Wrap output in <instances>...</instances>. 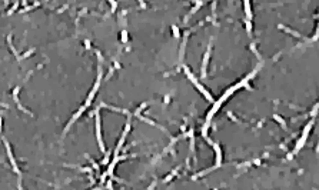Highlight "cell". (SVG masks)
<instances>
[{"label":"cell","mask_w":319,"mask_h":190,"mask_svg":"<svg viewBox=\"0 0 319 190\" xmlns=\"http://www.w3.org/2000/svg\"><path fill=\"white\" fill-rule=\"evenodd\" d=\"M312 126H313V120L312 122H309V123H308L306 126H305V129H303V133H302V134H309V131L312 130Z\"/></svg>","instance_id":"e0dca14e"},{"label":"cell","mask_w":319,"mask_h":190,"mask_svg":"<svg viewBox=\"0 0 319 190\" xmlns=\"http://www.w3.org/2000/svg\"><path fill=\"white\" fill-rule=\"evenodd\" d=\"M44 2H49V0H44Z\"/></svg>","instance_id":"e575fe53"},{"label":"cell","mask_w":319,"mask_h":190,"mask_svg":"<svg viewBox=\"0 0 319 190\" xmlns=\"http://www.w3.org/2000/svg\"><path fill=\"white\" fill-rule=\"evenodd\" d=\"M40 6V2H36V3H33V5H30V6H24L20 12H23V13H27V12H30V10H33V9H36V7H39Z\"/></svg>","instance_id":"5bb4252c"},{"label":"cell","mask_w":319,"mask_h":190,"mask_svg":"<svg viewBox=\"0 0 319 190\" xmlns=\"http://www.w3.org/2000/svg\"><path fill=\"white\" fill-rule=\"evenodd\" d=\"M127 40H129L127 32H126V30H123V32H122V42H123V43H127Z\"/></svg>","instance_id":"44dd1931"},{"label":"cell","mask_w":319,"mask_h":190,"mask_svg":"<svg viewBox=\"0 0 319 190\" xmlns=\"http://www.w3.org/2000/svg\"><path fill=\"white\" fill-rule=\"evenodd\" d=\"M113 71H115V67H113V69H110V70H109V73H107V76H106V77H105V80H109V79L112 77Z\"/></svg>","instance_id":"484cf974"},{"label":"cell","mask_w":319,"mask_h":190,"mask_svg":"<svg viewBox=\"0 0 319 190\" xmlns=\"http://www.w3.org/2000/svg\"><path fill=\"white\" fill-rule=\"evenodd\" d=\"M106 187L107 189H113V186H112V180H109V182H106Z\"/></svg>","instance_id":"83f0119b"},{"label":"cell","mask_w":319,"mask_h":190,"mask_svg":"<svg viewBox=\"0 0 319 190\" xmlns=\"http://www.w3.org/2000/svg\"><path fill=\"white\" fill-rule=\"evenodd\" d=\"M36 52V49H29V50H27V52H24L23 54H20V56H19V62H20V60H23V59H27V57H29V56H32V54L35 53Z\"/></svg>","instance_id":"9a60e30c"},{"label":"cell","mask_w":319,"mask_h":190,"mask_svg":"<svg viewBox=\"0 0 319 190\" xmlns=\"http://www.w3.org/2000/svg\"><path fill=\"white\" fill-rule=\"evenodd\" d=\"M245 23H246V32H248L249 35H250V33H252V22H250V20L248 19Z\"/></svg>","instance_id":"ffe728a7"},{"label":"cell","mask_w":319,"mask_h":190,"mask_svg":"<svg viewBox=\"0 0 319 190\" xmlns=\"http://www.w3.org/2000/svg\"><path fill=\"white\" fill-rule=\"evenodd\" d=\"M86 109H87V107H86V106H84V104H83V106L80 107V109H79V110H77V112L75 113V114H73V117H72V119L69 120V123L66 125V127H65V131H63V134H66V133H67V130H69V129H70L72 126H73V123H75V122H76V120L79 119L80 116H82V114H83V112H84Z\"/></svg>","instance_id":"5b68a950"},{"label":"cell","mask_w":319,"mask_h":190,"mask_svg":"<svg viewBox=\"0 0 319 190\" xmlns=\"http://www.w3.org/2000/svg\"><path fill=\"white\" fill-rule=\"evenodd\" d=\"M306 139H308V136H306V134H302V136H301V139H299V142L296 143L295 150L292 152V155L295 156L296 153H299V150H301V149L303 147V144H305V142H306Z\"/></svg>","instance_id":"9c48e42d"},{"label":"cell","mask_w":319,"mask_h":190,"mask_svg":"<svg viewBox=\"0 0 319 190\" xmlns=\"http://www.w3.org/2000/svg\"><path fill=\"white\" fill-rule=\"evenodd\" d=\"M245 2V12H246V16L248 19H252V12H250V2L249 0H243Z\"/></svg>","instance_id":"2e32d148"},{"label":"cell","mask_w":319,"mask_h":190,"mask_svg":"<svg viewBox=\"0 0 319 190\" xmlns=\"http://www.w3.org/2000/svg\"><path fill=\"white\" fill-rule=\"evenodd\" d=\"M202 5H203V2H202V0H198V3H196V6L193 7V9H192V10H190V12H189V14H188V16L185 17V22H188V20H189V17H190V16H192V14H195V13L198 12L199 9H201V6H202Z\"/></svg>","instance_id":"8fae6325"},{"label":"cell","mask_w":319,"mask_h":190,"mask_svg":"<svg viewBox=\"0 0 319 190\" xmlns=\"http://www.w3.org/2000/svg\"><path fill=\"white\" fill-rule=\"evenodd\" d=\"M250 50H252V52H253V53L256 54V56H258V57H259V59H260V54H259V52L256 50V47H255V44H250Z\"/></svg>","instance_id":"d4e9b609"},{"label":"cell","mask_w":319,"mask_h":190,"mask_svg":"<svg viewBox=\"0 0 319 190\" xmlns=\"http://www.w3.org/2000/svg\"><path fill=\"white\" fill-rule=\"evenodd\" d=\"M292 157H293V155L290 153V155H288V157H286V159H288V160H292Z\"/></svg>","instance_id":"4dcf8cb0"},{"label":"cell","mask_w":319,"mask_h":190,"mask_svg":"<svg viewBox=\"0 0 319 190\" xmlns=\"http://www.w3.org/2000/svg\"><path fill=\"white\" fill-rule=\"evenodd\" d=\"M129 130H130V122H129V120H127V123H126V126H124V130H123V133H122V136H120V139H119L118 146H116V149H115V156H118V155H119V152H120V149H122V146H123L124 139H126V136H127V133H129Z\"/></svg>","instance_id":"277c9868"},{"label":"cell","mask_w":319,"mask_h":190,"mask_svg":"<svg viewBox=\"0 0 319 190\" xmlns=\"http://www.w3.org/2000/svg\"><path fill=\"white\" fill-rule=\"evenodd\" d=\"M100 164H102V166H105V164H109V153H107L106 157H105V159L100 161Z\"/></svg>","instance_id":"cb8c5ba5"},{"label":"cell","mask_w":319,"mask_h":190,"mask_svg":"<svg viewBox=\"0 0 319 190\" xmlns=\"http://www.w3.org/2000/svg\"><path fill=\"white\" fill-rule=\"evenodd\" d=\"M137 2H139V5H140V7H142V9H145V7H146V3H145V0H137Z\"/></svg>","instance_id":"4316f807"},{"label":"cell","mask_w":319,"mask_h":190,"mask_svg":"<svg viewBox=\"0 0 319 190\" xmlns=\"http://www.w3.org/2000/svg\"><path fill=\"white\" fill-rule=\"evenodd\" d=\"M148 106V103H142L140 104V107H137V110H136V113H135V116H139V114H142V112H143V109Z\"/></svg>","instance_id":"d6986e66"},{"label":"cell","mask_w":319,"mask_h":190,"mask_svg":"<svg viewBox=\"0 0 319 190\" xmlns=\"http://www.w3.org/2000/svg\"><path fill=\"white\" fill-rule=\"evenodd\" d=\"M109 3H110V6H112V12H115V10H116V7H118L116 0H109Z\"/></svg>","instance_id":"603a6c76"},{"label":"cell","mask_w":319,"mask_h":190,"mask_svg":"<svg viewBox=\"0 0 319 190\" xmlns=\"http://www.w3.org/2000/svg\"><path fill=\"white\" fill-rule=\"evenodd\" d=\"M3 143H5V147H6V153H7V157H9V161H10V164H12V167H13V172L19 176V189H22V184H20V182H22V173H20V170H19V167H17V163L14 160V156H13V153H12L10 144L7 143L6 139H3Z\"/></svg>","instance_id":"7a4b0ae2"},{"label":"cell","mask_w":319,"mask_h":190,"mask_svg":"<svg viewBox=\"0 0 319 190\" xmlns=\"http://www.w3.org/2000/svg\"><path fill=\"white\" fill-rule=\"evenodd\" d=\"M84 43H86V49H90V43H89L87 40H86V42H84Z\"/></svg>","instance_id":"1f68e13d"},{"label":"cell","mask_w":319,"mask_h":190,"mask_svg":"<svg viewBox=\"0 0 319 190\" xmlns=\"http://www.w3.org/2000/svg\"><path fill=\"white\" fill-rule=\"evenodd\" d=\"M278 27H279L281 30H284L285 33H289V35H292L293 37H298V39H301V37H302V35H299L298 32H295V30L289 29V27H286V26H284V24H279Z\"/></svg>","instance_id":"30bf717a"},{"label":"cell","mask_w":319,"mask_h":190,"mask_svg":"<svg viewBox=\"0 0 319 190\" xmlns=\"http://www.w3.org/2000/svg\"><path fill=\"white\" fill-rule=\"evenodd\" d=\"M213 149H215V153H216V164H215V169H218V167H220V164H222V150H220V147H219L218 143H212Z\"/></svg>","instance_id":"ba28073f"},{"label":"cell","mask_w":319,"mask_h":190,"mask_svg":"<svg viewBox=\"0 0 319 190\" xmlns=\"http://www.w3.org/2000/svg\"><path fill=\"white\" fill-rule=\"evenodd\" d=\"M210 46L212 44H209L207 46V52L205 53V56H203V62H202V79H206V70H207V63H209V57H210Z\"/></svg>","instance_id":"8992f818"},{"label":"cell","mask_w":319,"mask_h":190,"mask_svg":"<svg viewBox=\"0 0 319 190\" xmlns=\"http://www.w3.org/2000/svg\"><path fill=\"white\" fill-rule=\"evenodd\" d=\"M65 9H67V5H65V6H63V7H60L59 10H57V12H59V13H62V12H63V10H65Z\"/></svg>","instance_id":"f1b7e54d"},{"label":"cell","mask_w":319,"mask_h":190,"mask_svg":"<svg viewBox=\"0 0 319 190\" xmlns=\"http://www.w3.org/2000/svg\"><path fill=\"white\" fill-rule=\"evenodd\" d=\"M169 100H170V96H166V97H165V103H167Z\"/></svg>","instance_id":"f546056e"},{"label":"cell","mask_w":319,"mask_h":190,"mask_svg":"<svg viewBox=\"0 0 319 190\" xmlns=\"http://www.w3.org/2000/svg\"><path fill=\"white\" fill-rule=\"evenodd\" d=\"M177 170H179V169H176V170H173V172H172L170 174H169V176H167V177H166L165 180H163V182H165V183H169V182H170L172 179H173V177H175V176H176V174H177Z\"/></svg>","instance_id":"ac0fdd59"},{"label":"cell","mask_w":319,"mask_h":190,"mask_svg":"<svg viewBox=\"0 0 319 190\" xmlns=\"http://www.w3.org/2000/svg\"><path fill=\"white\" fill-rule=\"evenodd\" d=\"M99 107L95 110V117H96V139H97V143H99V147L100 150L105 153L106 152V146L103 143V139H102V125H100V116H99Z\"/></svg>","instance_id":"3957f363"},{"label":"cell","mask_w":319,"mask_h":190,"mask_svg":"<svg viewBox=\"0 0 319 190\" xmlns=\"http://www.w3.org/2000/svg\"><path fill=\"white\" fill-rule=\"evenodd\" d=\"M2 125H3V120H2V117H0V131H2Z\"/></svg>","instance_id":"d6a6232c"},{"label":"cell","mask_w":319,"mask_h":190,"mask_svg":"<svg viewBox=\"0 0 319 190\" xmlns=\"http://www.w3.org/2000/svg\"><path fill=\"white\" fill-rule=\"evenodd\" d=\"M273 119H275V120H276V122L279 123V125H281V127H282L284 130H286V129H288V127H286V122H285V120L282 119V117H281L279 114H273Z\"/></svg>","instance_id":"4fadbf2b"},{"label":"cell","mask_w":319,"mask_h":190,"mask_svg":"<svg viewBox=\"0 0 319 190\" xmlns=\"http://www.w3.org/2000/svg\"><path fill=\"white\" fill-rule=\"evenodd\" d=\"M172 33H173V36H175V37H179V27H177V26H172Z\"/></svg>","instance_id":"7402d4cb"},{"label":"cell","mask_w":319,"mask_h":190,"mask_svg":"<svg viewBox=\"0 0 319 190\" xmlns=\"http://www.w3.org/2000/svg\"><path fill=\"white\" fill-rule=\"evenodd\" d=\"M183 70H185V73H186V76L189 77V80L192 82V83H193V86H195L196 89H198V90H199V92L202 93V95H203V97H205V99H206V100L209 101V103H213V97H212V95H210V93H209V92H207V90L205 89V87H203V86H202V84L199 83L198 80H196V77L193 76V73H192V71L189 70V67L183 66Z\"/></svg>","instance_id":"6da1fadb"},{"label":"cell","mask_w":319,"mask_h":190,"mask_svg":"<svg viewBox=\"0 0 319 190\" xmlns=\"http://www.w3.org/2000/svg\"><path fill=\"white\" fill-rule=\"evenodd\" d=\"M188 35H189V32H186V33H185V39H183V42H182V46H180V52H179V59H180V60L183 59L185 47H186V40H188Z\"/></svg>","instance_id":"7c38bea8"},{"label":"cell","mask_w":319,"mask_h":190,"mask_svg":"<svg viewBox=\"0 0 319 190\" xmlns=\"http://www.w3.org/2000/svg\"><path fill=\"white\" fill-rule=\"evenodd\" d=\"M222 103H223V100L220 99V100H219V101H216V103H215V104H213V106H212V109H210V110H209V113H207L206 123H209V122L212 120V117H213V116H215V113L218 112V110H219V107L222 106Z\"/></svg>","instance_id":"52a82bcc"},{"label":"cell","mask_w":319,"mask_h":190,"mask_svg":"<svg viewBox=\"0 0 319 190\" xmlns=\"http://www.w3.org/2000/svg\"><path fill=\"white\" fill-rule=\"evenodd\" d=\"M22 3H23V5H26V3H27V0H23V2H22Z\"/></svg>","instance_id":"836d02e7"}]
</instances>
